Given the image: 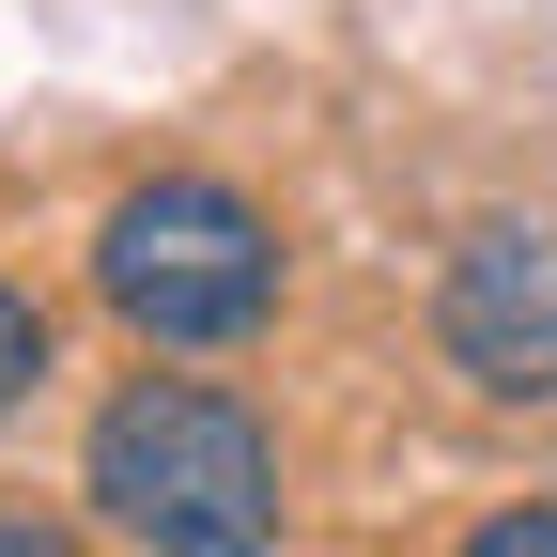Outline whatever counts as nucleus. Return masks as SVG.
Segmentation results:
<instances>
[{
	"instance_id": "f257e3e1",
	"label": "nucleus",
	"mask_w": 557,
	"mask_h": 557,
	"mask_svg": "<svg viewBox=\"0 0 557 557\" xmlns=\"http://www.w3.org/2000/svg\"><path fill=\"white\" fill-rule=\"evenodd\" d=\"M78 496L139 542V557H278L295 496H278V434L201 387V372H139L94 403L78 434Z\"/></svg>"
},
{
	"instance_id": "f03ea898",
	"label": "nucleus",
	"mask_w": 557,
	"mask_h": 557,
	"mask_svg": "<svg viewBox=\"0 0 557 557\" xmlns=\"http://www.w3.org/2000/svg\"><path fill=\"white\" fill-rule=\"evenodd\" d=\"M94 295H109L124 341H156V357H233L278 310V218L233 171H139L94 218Z\"/></svg>"
},
{
	"instance_id": "7ed1b4c3",
	"label": "nucleus",
	"mask_w": 557,
	"mask_h": 557,
	"mask_svg": "<svg viewBox=\"0 0 557 557\" xmlns=\"http://www.w3.org/2000/svg\"><path fill=\"white\" fill-rule=\"evenodd\" d=\"M434 341H449V372L480 403H557V233L542 218H480L449 248Z\"/></svg>"
},
{
	"instance_id": "20e7f679",
	"label": "nucleus",
	"mask_w": 557,
	"mask_h": 557,
	"mask_svg": "<svg viewBox=\"0 0 557 557\" xmlns=\"http://www.w3.org/2000/svg\"><path fill=\"white\" fill-rule=\"evenodd\" d=\"M47 357H62V341H47V295H16V278H0V418L47 387Z\"/></svg>"
},
{
	"instance_id": "39448f33",
	"label": "nucleus",
	"mask_w": 557,
	"mask_h": 557,
	"mask_svg": "<svg viewBox=\"0 0 557 557\" xmlns=\"http://www.w3.org/2000/svg\"><path fill=\"white\" fill-rule=\"evenodd\" d=\"M465 557H557V496H511V511H480Z\"/></svg>"
},
{
	"instance_id": "423d86ee",
	"label": "nucleus",
	"mask_w": 557,
	"mask_h": 557,
	"mask_svg": "<svg viewBox=\"0 0 557 557\" xmlns=\"http://www.w3.org/2000/svg\"><path fill=\"white\" fill-rule=\"evenodd\" d=\"M0 557H94V542L62 527V511H0Z\"/></svg>"
}]
</instances>
